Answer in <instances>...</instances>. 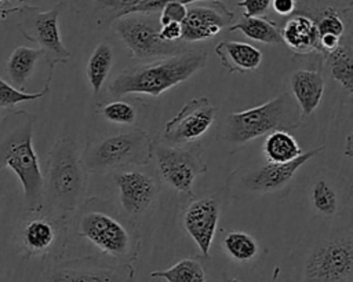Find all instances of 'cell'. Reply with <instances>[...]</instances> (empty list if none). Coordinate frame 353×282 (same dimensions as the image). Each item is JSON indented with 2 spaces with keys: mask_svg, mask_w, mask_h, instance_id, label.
<instances>
[{
  "mask_svg": "<svg viewBox=\"0 0 353 282\" xmlns=\"http://www.w3.org/2000/svg\"><path fill=\"white\" fill-rule=\"evenodd\" d=\"M36 120L34 114L14 109L0 120V169H11L19 179L28 213L44 209L43 172L33 147Z\"/></svg>",
  "mask_w": 353,
  "mask_h": 282,
  "instance_id": "cell-1",
  "label": "cell"
},
{
  "mask_svg": "<svg viewBox=\"0 0 353 282\" xmlns=\"http://www.w3.org/2000/svg\"><path fill=\"white\" fill-rule=\"evenodd\" d=\"M74 231L103 256L114 261L134 263L142 249V238L131 219L116 210L110 202L87 198L74 212Z\"/></svg>",
  "mask_w": 353,
  "mask_h": 282,
  "instance_id": "cell-2",
  "label": "cell"
},
{
  "mask_svg": "<svg viewBox=\"0 0 353 282\" xmlns=\"http://www.w3.org/2000/svg\"><path fill=\"white\" fill-rule=\"evenodd\" d=\"M43 180L44 209L69 221L87 199V173L73 138L62 136L54 142L47 154Z\"/></svg>",
  "mask_w": 353,
  "mask_h": 282,
  "instance_id": "cell-3",
  "label": "cell"
},
{
  "mask_svg": "<svg viewBox=\"0 0 353 282\" xmlns=\"http://www.w3.org/2000/svg\"><path fill=\"white\" fill-rule=\"evenodd\" d=\"M207 62V52L188 50L182 54L130 66L121 70L108 85L112 98L131 94L159 96L172 87L189 80Z\"/></svg>",
  "mask_w": 353,
  "mask_h": 282,
  "instance_id": "cell-4",
  "label": "cell"
},
{
  "mask_svg": "<svg viewBox=\"0 0 353 282\" xmlns=\"http://www.w3.org/2000/svg\"><path fill=\"white\" fill-rule=\"evenodd\" d=\"M154 140L139 127L94 136L80 150L81 165L85 173L145 166L153 160Z\"/></svg>",
  "mask_w": 353,
  "mask_h": 282,
  "instance_id": "cell-5",
  "label": "cell"
},
{
  "mask_svg": "<svg viewBox=\"0 0 353 282\" xmlns=\"http://www.w3.org/2000/svg\"><path fill=\"white\" fill-rule=\"evenodd\" d=\"M302 121L296 102L284 91L259 106L229 114L219 125L218 136L229 144L241 146L273 131L296 129Z\"/></svg>",
  "mask_w": 353,
  "mask_h": 282,
  "instance_id": "cell-6",
  "label": "cell"
},
{
  "mask_svg": "<svg viewBox=\"0 0 353 282\" xmlns=\"http://www.w3.org/2000/svg\"><path fill=\"white\" fill-rule=\"evenodd\" d=\"M152 12H135L114 19L113 29L135 59L172 56L188 51L183 41L168 43L160 39L159 19Z\"/></svg>",
  "mask_w": 353,
  "mask_h": 282,
  "instance_id": "cell-7",
  "label": "cell"
},
{
  "mask_svg": "<svg viewBox=\"0 0 353 282\" xmlns=\"http://www.w3.org/2000/svg\"><path fill=\"white\" fill-rule=\"evenodd\" d=\"M153 157L157 162L160 179L175 191L190 197L193 195L192 188L196 177L208 171L200 144L174 146L156 139Z\"/></svg>",
  "mask_w": 353,
  "mask_h": 282,
  "instance_id": "cell-8",
  "label": "cell"
},
{
  "mask_svg": "<svg viewBox=\"0 0 353 282\" xmlns=\"http://www.w3.org/2000/svg\"><path fill=\"white\" fill-rule=\"evenodd\" d=\"M18 242L28 256H61L68 242V220L46 209L26 212L18 228Z\"/></svg>",
  "mask_w": 353,
  "mask_h": 282,
  "instance_id": "cell-9",
  "label": "cell"
},
{
  "mask_svg": "<svg viewBox=\"0 0 353 282\" xmlns=\"http://www.w3.org/2000/svg\"><path fill=\"white\" fill-rule=\"evenodd\" d=\"M131 263H108L97 256L58 261L44 272L46 282H134Z\"/></svg>",
  "mask_w": 353,
  "mask_h": 282,
  "instance_id": "cell-10",
  "label": "cell"
},
{
  "mask_svg": "<svg viewBox=\"0 0 353 282\" xmlns=\"http://www.w3.org/2000/svg\"><path fill=\"white\" fill-rule=\"evenodd\" d=\"M62 4H57L48 11H39L34 7L21 8V21L18 22L19 32L30 41L36 43L43 51V55L50 66V73L61 63L70 59V52L62 43L58 18Z\"/></svg>",
  "mask_w": 353,
  "mask_h": 282,
  "instance_id": "cell-11",
  "label": "cell"
},
{
  "mask_svg": "<svg viewBox=\"0 0 353 282\" xmlns=\"http://www.w3.org/2000/svg\"><path fill=\"white\" fill-rule=\"evenodd\" d=\"M353 272V239L332 238L317 246L306 260L303 282H347Z\"/></svg>",
  "mask_w": 353,
  "mask_h": 282,
  "instance_id": "cell-12",
  "label": "cell"
},
{
  "mask_svg": "<svg viewBox=\"0 0 353 282\" xmlns=\"http://www.w3.org/2000/svg\"><path fill=\"white\" fill-rule=\"evenodd\" d=\"M216 107L205 96L192 98L165 122L163 139L168 144L182 146L199 140L214 124Z\"/></svg>",
  "mask_w": 353,
  "mask_h": 282,
  "instance_id": "cell-13",
  "label": "cell"
},
{
  "mask_svg": "<svg viewBox=\"0 0 353 282\" xmlns=\"http://www.w3.org/2000/svg\"><path fill=\"white\" fill-rule=\"evenodd\" d=\"M119 205L123 213L132 219L146 212L160 191L159 182L139 168H125L113 172Z\"/></svg>",
  "mask_w": 353,
  "mask_h": 282,
  "instance_id": "cell-14",
  "label": "cell"
},
{
  "mask_svg": "<svg viewBox=\"0 0 353 282\" xmlns=\"http://www.w3.org/2000/svg\"><path fill=\"white\" fill-rule=\"evenodd\" d=\"M323 151H324V146L321 147L319 146L316 149L302 153L295 160L288 162H283V164L266 162L265 165L256 169L244 172L240 176L239 186L243 187L245 191L256 193V194H273L280 190H284L291 183L292 177L299 171V168L303 164H306L310 158L316 157Z\"/></svg>",
  "mask_w": 353,
  "mask_h": 282,
  "instance_id": "cell-15",
  "label": "cell"
},
{
  "mask_svg": "<svg viewBox=\"0 0 353 282\" xmlns=\"http://www.w3.org/2000/svg\"><path fill=\"white\" fill-rule=\"evenodd\" d=\"M219 208V201L215 197L207 195L190 201L183 212V227L204 257H208L216 234Z\"/></svg>",
  "mask_w": 353,
  "mask_h": 282,
  "instance_id": "cell-16",
  "label": "cell"
},
{
  "mask_svg": "<svg viewBox=\"0 0 353 282\" xmlns=\"http://www.w3.org/2000/svg\"><path fill=\"white\" fill-rule=\"evenodd\" d=\"M233 12L223 4L214 3L212 6H199L188 10L185 19L182 21L183 43L204 41L215 37L223 28L230 25Z\"/></svg>",
  "mask_w": 353,
  "mask_h": 282,
  "instance_id": "cell-17",
  "label": "cell"
},
{
  "mask_svg": "<svg viewBox=\"0 0 353 282\" xmlns=\"http://www.w3.org/2000/svg\"><path fill=\"white\" fill-rule=\"evenodd\" d=\"M291 95L296 102L303 118L310 116L320 105L325 88V80L320 70L298 69L290 77Z\"/></svg>",
  "mask_w": 353,
  "mask_h": 282,
  "instance_id": "cell-18",
  "label": "cell"
},
{
  "mask_svg": "<svg viewBox=\"0 0 353 282\" xmlns=\"http://www.w3.org/2000/svg\"><path fill=\"white\" fill-rule=\"evenodd\" d=\"M215 54L221 65L229 73H250L259 67L262 62V52L256 47L243 43L223 40L216 44Z\"/></svg>",
  "mask_w": 353,
  "mask_h": 282,
  "instance_id": "cell-19",
  "label": "cell"
},
{
  "mask_svg": "<svg viewBox=\"0 0 353 282\" xmlns=\"http://www.w3.org/2000/svg\"><path fill=\"white\" fill-rule=\"evenodd\" d=\"M281 41L298 55H307L317 50L319 32L316 21L306 15L291 17L280 29Z\"/></svg>",
  "mask_w": 353,
  "mask_h": 282,
  "instance_id": "cell-20",
  "label": "cell"
},
{
  "mask_svg": "<svg viewBox=\"0 0 353 282\" xmlns=\"http://www.w3.org/2000/svg\"><path fill=\"white\" fill-rule=\"evenodd\" d=\"M44 56L40 48H30L25 45L15 47L7 59V72L12 85L25 91V85L34 72L39 59Z\"/></svg>",
  "mask_w": 353,
  "mask_h": 282,
  "instance_id": "cell-21",
  "label": "cell"
},
{
  "mask_svg": "<svg viewBox=\"0 0 353 282\" xmlns=\"http://www.w3.org/2000/svg\"><path fill=\"white\" fill-rule=\"evenodd\" d=\"M327 67L331 77L341 85V88L347 94H353V51L350 43L341 41L339 45L327 54L325 56Z\"/></svg>",
  "mask_w": 353,
  "mask_h": 282,
  "instance_id": "cell-22",
  "label": "cell"
},
{
  "mask_svg": "<svg viewBox=\"0 0 353 282\" xmlns=\"http://www.w3.org/2000/svg\"><path fill=\"white\" fill-rule=\"evenodd\" d=\"M114 55L113 48L109 43L101 41L92 50L87 62V78L92 88L94 96L97 98L110 73L113 66Z\"/></svg>",
  "mask_w": 353,
  "mask_h": 282,
  "instance_id": "cell-23",
  "label": "cell"
},
{
  "mask_svg": "<svg viewBox=\"0 0 353 282\" xmlns=\"http://www.w3.org/2000/svg\"><path fill=\"white\" fill-rule=\"evenodd\" d=\"M303 151L296 139L287 131H273L263 142V154L268 162L283 164L295 160Z\"/></svg>",
  "mask_w": 353,
  "mask_h": 282,
  "instance_id": "cell-24",
  "label": "cell"
},
{
  "mask_svg": "<svg viewBox=\"0 0 353 282\" xmlns=\"http://www.w3.org/2000/svg\"><path fill=\"white\" fill-rule=\"evenodd\" d=\"M230 32L240 30L248 39L265 43V44H280L281 33L274 22L263 17H244L229 28Z\"/></svg>",
  "mask_w": 353,
  "mask_h": 282,
  "instance_id": "cell-25",
  "label": "cell"
},
{
  "mask_svg": "<svg viewBox=\"0 0 353 282\" xmlns=\"http://www.w3.org/2000/svg\"><path fill=\"white\" fill-rule=\"evenodd\" d=\"M150 276L167 282H205V270L197 257H186L165 270L152 271Z\"/></svg>",
  "mask_w": 353,
  "mask_h": 282,
  "instance_id": "cell-26",
  "label": "cell"
},
{
  "mask_svg": "<svg viewBox=\"0 0 353 282\" xmlns=\"http://www.w3.org/2000/svg\"><path fill=\"white\" fill-rule=\"evenodd\" d=\"M223 250L229 259L236 263H250L259 252L256 239L244 231H230L223 237Z\"/></svg>",
  "mask_w": 353,
  "mask_h": 282,
  "instance_id": "cell-27",
  "label": "cell"
},
{
  "mask_svg": "<svg viewBox=\"0 0 353 282\" xmlns=\"http://www.w3.org/2000/svg\"><path fill=\"white\" fill-rule=\"evenodd\" d=\"M312 208L321 216L331 217L338 212V194L335 187L324 177L316 179L310 186Z\"/></svg>",
  "mask_w": 353,
  "mask_h": 282,
  "instance_id": "cell-28",
  "label": "cell"
},
{
  "mask_svg": "<svg viewBox=\"0 0 353 282\" xmlns=\"http://www.w3.org/2000/svg\"><path fill=\"white\" fill-rule=\"evenodd\" d=\"M51 78H52V73H50L43 89H40L37 92H25V91L15 88L12 84L7 83L6 80H3L0 77V109L12 110L19 103L33 102V100H39V99L44 98L50 91Z\"/></svg>",
  "mask_w": 353,
  "mask_h": 282,
  "instance_id": "cell-29",
  "label": "cell"
},
{
  "mask_svg": "<svg viewBox=\"0 0 353 282\" xmlns=\"http://www.w3.org/2000/svg\"><path fill=\"white\" fill-rule=\"evenodd\" d=\"M99 113L109 122L120 125H132L137 121V110L127 100L114 99L99 106Z\"/></svg>",
  "mask_w": 353,
  "mask_h": 282,
  "instance_id": "cell-30",
  "label": "cell"
},
{
  "mask_svg": "<svg viewBox=\"0 0 353 282\" xmlns=\"http://www.w3.org/2000/svg\"><path fill=\"white\" fill-rule=\"evenodd\" d=\"M316 26L319 36L332 34L336 37H342V34L345 33V22L332 7H328L321 12L320 19L316 22Z\"/></svg>",
  "mask_w": 353,
  "mask_h": 282,
  "instance_id": "cell-31",
  "label": "cell"
},
{
  "mask_svg": "<svg viewBox=\"0 0 353 282\" xmlns=\"http://www.w3.org/2000/svg\"><path fill=\"white\" fill-rule=\"evenodd\" d=\"M188 12V8L185 4L178 3V1H168L161 7V14L159 18L160 26H164L171 22L182 23Z\"/></svg>",
  "mask_w": 353,
  "mask_h": 282,
  "instance_id": "cell-32",
  "label": "cell"
},
{
  "mask_svg": "<svg viewBox=\"0 0 353 282\" xmlns=\"http://www.w3.org/2000/svg\"><path fill=\"white\" fill-rule=\"evenodd\" d=\"M270 4L272 0H241L237 3L244 10V17H262Z\"/></svg>",
  "mask_w": 353,
  "mask_h": 282,
  "instance_id": "cell-33",
  "label": "cell"
},
{
  "mask_svg": "<svg viewBox=\"0 0 353 282\" xmlns=\"http://www.w3.org/2000/svg\"><path fill=\"white\" fill-rule=\"evenodd\" d=\"M168 1H178L182 4H189V3H194V1H201V0H143L142 3H139L138 6H135L134 8L128 10L124 15L128 14H135V12H154L157 10H161V7L168 3ZM123 17V15H121Z\"/></svg>",
  "mask_w": 353,
  "mask_h": 282,
  "instance_id": "cell-34",
  "label": "cell"
},
{
  "mask_svg": "<svg viewBox=\"0 0 353 282\" xmlns=\"http://www.w3.org/2000/svg\"><path fill=\"white\" fill-rule=\"evenodd\" d=\"M159 36H160L161 40L168 41V43L182 41V40H181V36H182V26H181V23H176V22H171V23H167V25H164V26H160Z\"/></svg>",
  "mask_w": 353,
  "mask_h": 282,
  "instance_id": "cell-35",
  "label": "cell"
},
{
  "mask_svg": "<svg viewBox=\"0 0 353 282\" xmlns=\"http://www.w3.org/2000/svg\"><path fill=\"white\" fill-rule=\"evenodd\" d=\"M101 6L103 7H110L114 10H120V12L116 15V18L124 15L128 10L134 8L135 6H138L139 3H142L143 0H98Z\"/></svg>",
  "mask_w": 353,
  "mask_h": 282,
  "instance_id": "cell-36",
  "label": "cell"
},
{
  "mask_svg": "<svg viewBox=\"0 0 353 282\" xmlns=\"http://www.w3.org/2000/svg\"><path fill=\"white\" fill-rule=\"evenodd\" d=\"M270 6L276 14L285 17L295 10V0H272Z\"/></svg>",
  "mask_w": 353,
  "mask_h": 282,
  "instance_id": "cell-37",
  "label": "cell"
},
{
  "mask_svg": "<svg viewBox=\"0 0 353 282\" xmlns=\"http://www.w3.org/2000/svg\"><path fill=\"white\" fill-rule=\"evenodd\" d=\"M225 282H240L237 278H226Z\"/></svg>",
  "mask_w": 353,
  "mask_h": 282,
  "instance_id": "cell-38",
  "label": "cell"
},
{
  "mask_svg": "<svg viewBox=\"0 0 353 282\" xmlns=\"http://www.w3.org/2000/svg\"><path fill=\"white\" fill-rule=\"evenodd\" d=\"M0 118H1V109H0Z\"/></svg>",
  "mask_w": 353,
  "mask_h": 282,
  "instance_id": "cell-39",
  "label": "cell"
},
{
  "mask_svg": "<svg viewBox=\"0 0 353 282\" xmlns=\"http://www.w3.org/2000/svg\"><path fill=\"white\" fill-rule=\"evenodd\" d=\"M0 1H1V0H0Z\"/></svg>",
  "mask_w": 353,
  "mask_h": 282,
  "instance_id": "cell-40",
  "label": "cell"
},
{
  "mask_svg": "<svg viewBox=\"0 0 353 282\" xmlns=\"http://www.w3.org/2000/svg\"><path fill=\"white\" fill-rule=\"evenodd\" d=\"M1 1H3V0H1Z\"/></svg>",
  "mask_w": 353,
  "mask_h": 282,
  "instance_id": "cell-41",
  "label": "cell"
}]
</instances>
